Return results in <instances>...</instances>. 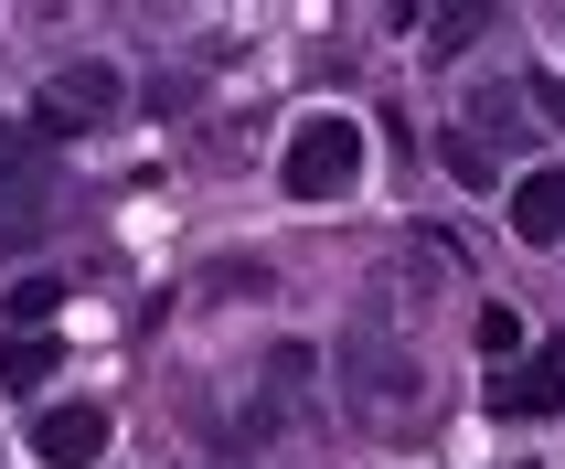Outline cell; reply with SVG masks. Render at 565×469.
I'll use <instances>...</instances> for the list:
<instances>
[{
  "instance_id": "obj_1",
  "label": "cell",
  "mask_w": 565,
  "mask_h": 469,
  "mask_svg": "<svg viewBox=\"0 0 565 469\" xmlns=\"http://www.w3.org/2000/svg\"><path fill=\"white\" fill-rule=\"evenodd\" d=\"M278 182H288V203H342L363 182V118H331V107L299 118L278 150Z\"/></svg>"
},
{
  "instance_id": "obj_2",
  "label": "cell",
  "mask_w": 565,
  "mask_h": 469,
  "mask_svg": "<svg viewBox=\"0 0 565 469\" xmlns=\"http://www.w3.org/2000/svg\"><path fill=\"white\" fill-rule=\"evenodd\" d=\"M342 374H352V395H363L374 416H395V406L416 395V363H406L395 342H384L374 320H363V331H342Z\"/></svg>"
},
{
  "instance_id": "obj_3",
  "label": "cell",
  "mask_w": 565,
  "mask_h": 469,
  "mask_svg": "<svg viewBox=\"0 0 565 469\" xmlns=\"http://www.w3.org/2000/svg\"><path fill=\"white\" fill-rule=\"evenodd\" d=\"M32 459L43 469H96L107 459V406H86V395L75 406H43L32 416Z\"/></svg>"
},
{
  "instance_id": "obj_4",
  "label": "cell",
  "mask_w": 565,
  "mask_h": 469,
  "mask_svg": "<svg viewBox=\"0 0 565 469\" xmlns=\"http://www.w3.org/2000/svg\"><path fill=\"white\" fill-rule=\"evenodd\" d=\"M107 107H118V75L107 64H64L54 86H43V128H96Z\"/></svg>"
},
{
  "instance_id": "obj_5",
  "label": "cell",
  "mask_w": 565,
  "mask_h": 469,
  "mask_svg": "<svg viewBox=\"0 0 565 469\" xmlns=\"http://www.w3.org/2000/svg\"><path fill=\"white\" fill-rule=\"evenodd\" d=\"M555 406H565V352H534V363L491 374V416H555Z\"/></svg>"
},
{
  "instance_id": "obj_6",
  "label": "cell",
  "mask_w": 565,
  "mask_h": 469,
  "mask_svg": "<svg viewBox=\"0 0 565 469\" xmlns=\"http://www.w3.org/2000/svg\"><path fill=\"white\" fill-rule=\"evenodd\" d=\"M512 235L523 246H555L565 235V171H523L512 182Z\"/></svg>"
},
{
  "instance_id": "obj_7",
  "label": "cell",
  "mask_w": 565,
  "mask_h": 469,
  "mask_svg": "<svg viewBox=\"0 0 565 469\" xmlns=\"http://www.w3.org/2000/svg\"><path fill=\"white\" fill-rule=\"evenodd\" d=\"M54 374V342H43V331H32V342H11L0 352V384H43Z\"/></svg>"
},
{
  "instance_id": "obj_8",
  "label": "cell",
  "mask_w": 565,
  "mask_h": 469,
  "mask_svg": "<svg viewBox=\"0 0 565 469\" xmlns=\"http://www.w3.org/2000/svg\"><path fill=\"white\" fill-rule=\"evenodd\" d=\"M438 160H448V171H459V182H491V150H480V139H470V128H448V139H438Z\"/></svg>"
},
{
  "instance_id": "obj_9",
  "label": "cell",
  "mask_w": 565,
  "mask_h": 469,
  "mask_svg": "<svg viewBox=\"0 0 565 469\" xmlns=\"http://www.w3.org/2000/svg\"><path fill=\"white\" fill-rule=\"evenodd\" d=\"M480 32H491V11H427V43H438V54H459Z\"/></svg>"
},
{
  "instance_id": "obj_10",
  "label": "cell",
  "mask_w": 565,
  "mask_h": 469,
  "mask_svg": "<svg viewBox=\"0 0 565 469\" xmlns=\"http://www.w3.org/2000/svg\"><path fill=\"white\" fill-rule=\"evenodd\" d=\"M54 310H64L54 278H22V288H11V320H22V331H32V320H54Z\"/></svg>"
},
{
  "instance_id": "obj_11",
  "label": "cell",
  "mask_w": 565,
  "mask_h": 469,
  "mask_svg": "<svg viewBox=\"0 0 565 469\" xmlns=\"http://www.w3.org/2000/svg\"><path fill=\"white\" fill-rule=\"evenodd\" d=\"M480 128H502V139H523V96H512V86H491V96H480Z\"/></svg>"
},
{
  "instance_id": "obj_12",
  "label": "cell",
  "mask_w": 565,
  "mask_h": 469,
  "mask_svg": "<svg viewBox=\"0 0 565 469\" xmlns=\"http://www.w3.org/2000/svg\"><path fill=\"white\" fill-rule=\"evenodd\" d=\"M480 352H491V363H502V352H523V320H512V310H480Z\"/></svg>"
},
{
  "instance_id": "obj_13",
  "label": "cell",
  "mask_w": 565,
  "mask_h": 469,
  "mask_svg": "<svg viewBox=\"0 0 565 469\" xmlns=\"http://www.w3.org/2000/svg\"><path fill=\"white\" fill-rule=\"evenodd\" d=\"M22 171H32V128H0V192L22 182Z\"/></svg>"
},
{
  "instance_id": "obj_14",
  "label": "cell",
  "mask_w": 565,
  "mask_h": 469,
  "mask_svg": "<svg viewBox=\"0 0 565 469\" xmlns=\"http://www.w3.org/2000/svg\"><path fill=\"white\" fill-rule=\"evenodd\" d=\"M512 469H534V459H512Z\"/></svg>"
}]
</instances>
